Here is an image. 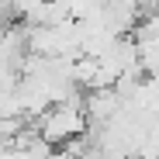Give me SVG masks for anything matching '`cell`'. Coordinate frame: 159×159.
I'll use <instances>...</instances> for the list:
<instances>
[{
	"instance_id": "obj_1",
	"label": "cell",
	"mask_w": 159,
	"mask_h": 159,
	"mask_svg": "<svg viewBox=\"0 0 159 159\" xmlns=\"http://www.w3.org/2000/svg\"><path fill=\"white\" fill-rule=\"evenodd\" d=\"M31 128H35V135H38L45 145H52V149H56L59 142L69 145L73 139L87 135V131H90V121H87V114H83V97L76 93V97H69V100H62V104H52L48 111L38 114V121H35Z\"/></svg>"
},
{
	"instance_id": "obj_2",
	"label": "cell",
	"mask_w": 159,
	"mask_h": 159,
	"mask_svg": "<svg viewBox=\"0 0 159 159\" xmlns=\"http://www.w3.org/2000/svg\"><path fill=\"white\" fill-rule=\"evenodd\" d=\"M48 159H73V156H69L66 149H62V152H56V149H52V156H48Z\"/></svg>"
}]
</instances>
